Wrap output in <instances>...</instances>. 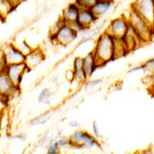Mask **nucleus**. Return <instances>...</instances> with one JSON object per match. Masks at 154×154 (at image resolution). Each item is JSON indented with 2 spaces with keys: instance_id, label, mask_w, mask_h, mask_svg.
I'll list each match as a JSON object with an SVG mask.
<instances>
[{
  "instance_id": "f257e3e1",
  "label": "nucleus",
  "mask_w": 154,
  "mask_h": 154,
  "mask_svg": "<svg viewBox=\"0 0 154 154\" xmlns=\"http://www.w3.org/2000/svg\"><path fill=\"white\" fill-rule=\"evenodd\" d=\"M94 54L98 64V67L104 66L106 63L115 59L114 57V37L105 31L99 36L97 40Z\"/></svg>"
},
{
  "instance_id": "f03ea898",
  "label": "nucleus",
  "mask_w": 154,
  "mask_h": 154,
  "mask_svg": "<svg viewBox=\"0 0 154 154\" xmlns=\"http://www.w3.org/2000/svg\"><path fill=\"white\" fill-rule=\"evenodd\" d=\"M128 23H130L131 28L134 29V31L136 32L138 37L140 38L141 42L148 41L151 38L153 29L135 11H131V19L128 21Z\"/></svg>"
},
{
  "instance_id": "7ed1b4c3",
  "label": "nucleus",
  "mask_w": 154,
  "mask_h": 154,
  "mask_svg": "<svg viewBox=\"0 0 154 154\" xmlns=\"http://www.w3.org/2000/svg\"><path fill=\"white\" fill-rule=\"evenodd\" d=\"M133 11H135L154 31V1H137L133 5Z\"/></svg>"
},
{
  "instance_id": "20e7f679",
  "label": "nucleus",
  "mask_w": 154,
  "mask_h": 154,
  "mask_svg": "<svg viewBox=\"0 0 154 154\" xmlns=\"http://www.w3.org/2000/svg\"><path fill=\"white\" fill-rule=\"evenodd\" d=\"M0 49L3 53L4 62L7 66L25 63V56L14 46V43H4Z\"/></svg>"
},
{
  "instance_id": "39448f33",
  "label": "nucleus",
  "mask_w": 154,
  "mask_h": 154,
  "mask_svg": "<svg viewBox=\"0 0 154 154\" xmlns=\"http://www.w3.org/2000/svg\"><path fill=\"white\" fill-rule=\"evenodd\" d=\"M78 37V34L72 30L68 25L64 24L61 26L59 31L54 36H51V40H54L56 43L60 44V45H68V44L72 43L75 39Z\"/></svg>"
},
{
  "instance_id": "423d86ee",
  "label": "nucleus",
  "mask_w": 154,
  "mask_h": 154,
  "mask_svg": "<svg viewBox=\"0 0 154 154\" xmlns=\"http://www.w3.org/2000/svg\"><path fill=\"white\" fill-rule=\"evenodd\" d=\"M128 22L123 18H117L113 21H111L110 25L107 29V33L110 34L111 36L117 39H123L125 36L126 32L128 30Z\"/></svg>"
},
{
  "instance_id": "0eeeda50",
  "label": "nucleus",
  "mask_w": 154,
  "mask_h": 154,
  "mask_svg": "<svg viewBox=\"0 0 154 154\" xmlns=\"http://www.w3.org/2000/svg\"><path fill=\"white\" fill-rule=\"evenodd\" d=\"M28 70L25 64H18V65H9L6 67L5 74L8 76L16 88H20L22 83V80L24 78V75L26 71Z\"/></svg>"
},
{
  "instance_id": "6e6552de",
  "label": "nucleus",
  "mask_w": 154,
  "mask_h": 154,
  "mask_svg": "<svg viewBox=\"0 0 154 154\" xmlns=\"http://www.w3.org/2000/svg\"><path fill=\"white\" fill-rule=\"evenodd\" d=\"M20 88H16L5 73L0 74V96L9 100L11 97L17 96Z\"/></svg>"
},
{
  "instance_id": "1a4fd4ad",
  "label": "nucleus",
  "mask_w": 154,
  "mask_h": 154,
  "mask_svg": "<svg viewBox=\"0 0 154 154\" xmlns=\"http://www.w3.org/2000/svg\"><path fill=\"white\" fill-rule=\"evenodd\" d=\"M43 60H44L43 51H42L39 48H36L32 49L31 53L25 57L24 64L26 65L28 70H31V69H33L38 66L41 62H43Z\"/></svg>"
},
{
  "instance_id": "9d476101",
  "label": "nucleus",
  "mask_w": 154,
  "mask_h": 154,
  "mask_svg": "<svg viewBox=\"0 0 154 154\" xmlns=\"http://www.w3.org/2000/svg\"><path fill=\"white\" fill-rule=\"evenodd\" d=\"M79 6L74 2V3H70L66 6V8L63 11V14H62V21L65 24H71L74 23V22L77 21V18H78V14H79Z\"/></svg>"
},
{
  "instance_id": "9b49d317",
  "label": "nucleus",
  "mask_w": 154,
  "mask_h": 154,
  "mask_svg": "<svg viewBox=\"0 0 154 154\" xmlns=\"http://www.w3.org/2000/svg\"><path fill=\"white\" fill-rule=\"evenodd\" d=\"M97 19L94 14L89 9L80 8L78 14V18H77V23L80 25L82 28H91V26L97 21Z\"/></svg>"
},
{
  "instance_id": "f8f14e48",
  "label": "nucleus",
  "mask_w": 154,
  "mask_h": 154,
  "mask_svg": "<svg viewBox=\"0 0 154 154\" xmlns=\"http://www.w3.org/2000/svg\"><path fill=\"white\" fill-rule=\"evenodd\" d=\"M112 1H107V0H97L96 3L91 7V11L97 19H99L103 14H105L112 6Z\"/></svg>"
},
{
  "instance_id": "ddd939ff",
  "label": "nucleus",
  "mask_w": 154,
  "mask_h": 154,
  "mask_svg": "<svg viewBox=\"0 0 154 154\" xmlns=\"http://www.w3.org/2000/svg\"><path fill=\"white\" fill-rule=\"evenodd\" d=\"M88 133H86L83 130H77L69 137V146L74 148H83L84 142H85L86 136Z\"/></svg>"
},
{
  "instance_id": "4468645a",
  "label": "nucleus",
  "mask_w": 154,
  "mask_h": 154,
  "mask_svg": "<svg viewBox=\"0 0 154 154\" xmlns=\"http://www.w3.org/2000/svg\"><path fill=\"white\" fill-rule=\"evenodd\" d=\"M72 71L74 73V78L78 82H83L88 79L83 69V58H81V57H77V58L74 59L73 70Z\"/></svg>"
},
{
  "instance_id": "2eb2a0df",
  "label": "nucleus",
  "mask_w": 154,
  "mask_h": 154,
  "mask_svg": "<svg viewBox=\"0 0 154 154\" xmlns=\"http://www.w3.org/2000/svg\"><path fill=\"white\" fill-rule=\"evenodd\" d=\"M98 68V64H97L95 54L91 51L86 54L83 58V69L85 72L86 77H91L94 74V72L96 71V69Z\"/></svg>"
},
{
  "instance_id": "dca6fc26",
  "label": "nucleus",
  "mask_w": 154,
  "mask_h": 154,
  "mask_svg": "<svg viewBox=\"0 0 154 154\" xmlns=\"http://www.w3.org/2000/svg\"><path fill=\"white\" fill-rule=\"evenodd\" d=\"M16 8V4L14 2L7 1V0H0V19L4 21L6 17Z\"/></svg>"
},
{
  "instance_id": "f3484780",
  "label": "nucleus",
  "mask_w": 154,
  "mask_h": 154,
  "mask_svg": "<svg viewBox=\"0 0 154 154\" xmlns=\"http://www.w3.org/2000/svg\"><path fill=\"white\" fill-rule=\"evenodd\" d=\"M51 115H49V112H46V113H42L40 115H37L35 116L33 119H31L30 123L32 125H44L46 121L48 120Z\"/></svg>"
},
{
  "instance_id": "a211bd4d",
  "label": "nucleus",
  "mask_w": 154,
  "mask_h": 154,
  "mask_svg": "<svg viewBox=\"0 0 154 154\" xmlns=\"http://www.w3.org/2000/svg\"><path fill=\"white\" fill-rule=\"evenodd\" d=\"M51 96V89H49L48 88H44L43 89H41V91L39 93L38 99H37V101H38V103H39V104L45 103V102H48V101L49 100Z\"/></svg>"
},
{
  "instance_id": "6ab92c4d",
  "label": "nucleus",
  "mask_w": 154,
  "mask_h": 154,
  "mask_svg": "<svg viewBox=\"0 0 154 154\" xmlns=\"http://www.w3.org/2000/svg\"><path fill=\"white\" fill-rule=\"evenodd\" d=\"M56 143L58 144L59 148H63V147H67V146H69V138H67V137H59L58 139L56 140Z\"/></svg>"
},
{
  "instance_id": "aec40b11",
  "label": "nucleus",
  "mask_w": 154,
  "mask_h": 154,
  "mask_svg": "<svg viewBox=\"0 0 154 154\" xmlns=\"http://www.w3.org/2000/svg\"><path fill=\"white\" fill-rule=\"evenodd\" d=\"M7 108H8V100L0 96V112L4 113Z\"/></svg>"
},
{
  "instance_id": "412c9836",
  "label": "nucleus",
  "mask_w": 154,
  "mask_h": 154,
  "mask_svg": "<svg viewBox=\"0 0 154 154\" xmlns=\"http://www.w3.org/2000/svg\"><path fill=\"white\" fill-rule=\"evenodd\" d=\"M102 82V80L100 79H97V80H88V82L85 83V88H94V86H97V85H99Z\"/></svg>"
},
{
  "instance_id": "4be33fe9",
  "label": "nucleus",
  "mask_w": 154,
  "mask_h": 154,
  "mask_svg": "<svg viewBox=\"0 0 154 154\" xmlns=\"http://www.w3.org/2000/svg\"><path fill=\"white\" fill-rule=\"evenodd\" d=\"M69 126H70V128H78V126H79V122L73 119V120L69 121Z\"/></svg>"
},
{
  "instance_id": "5701e85b",
  "label": "nucleus",
  "mask_w": 154,
  "mask_h": 154,
  "mask_svg": "<svg viewBox=\"0 0 154 154\" xmlns=\"http://www.w3.org/2000/svg\"><path fill=\"white\" fill-rule=\"evenodd\" d=\"M94 131H95L96 137H99V131H98V128H97L96 122H94Z\"/></svg>"
},
{
  "instance_id": "b1692460",
  "label": "nucleus",
  "mask_w": 154,
  "mask_h": 154,
  "mask_svg": "<svg viewBox=\"0 0 154 154\" xmlns=\"http://www.w3.org/2000/svg\"><path fill=\"white\" fill-rule=\"evenodd\" d=\"M139 154H153V152L151 150H145V151H142V152H140Z\"/></svg>"
},
{
  "instance_id": "393cba45",
  "label": "nucleus",
  "mask_w": 154,
  "mask_h": 154,
  "mask_svg": "<svg viewBox=\"0 0 154 154\" xmlns=\"http://www.w3.org/2000/svg\"><path fill=\"white\" fill-rule=\"evenodd\" d=\"M4 60V56H3V53H2V51L0 49V62L3 61Z\"/></svg>"
},
{
  "instance_id": "a878e982",
  "label": "nucleus",
  "mask_w": 154,
  "mask_h": 154,
  "mask_svg": "<svg viewBox=\"0 0 154 154\" xmlns=\"http://www.w3.org/2000/svg\"><path fill=\"white\" fill-rule=\"evenodd\" d=\"M3 115H4V113L0 112V126H1V121H2V118H3Z\"/></svg>"
},
{
  "instance_id": "bb28decb",
  "label": "nucleus",
  "mask_w": 154,
  "mask_h": 154,
  "mask_svg": "<svg viewBox=\"0 0 154 154\" xmlns=\"http://www.w3.org/2000/svg\"><path fill=\"white\" fill-rule=\"evenodd\" d=\"M60 151H57V152H51V153H45V154H59Z\"/></svg>"
},
{
  "instance_id": "cd10ccee",
  "label": "nucleus",
  "mask_w": 154,
  "mask_h": 154,
  "mask_svg": "<svg viewBox=\"0 0 154 154\" xmlns=\"http://www.w3.org/2000/svg\"><path fill=\"white\" fill-rule=\"evenodd\" d=\"M0 21H1V19H0Z\"/></svg>"
}]
</instances>
